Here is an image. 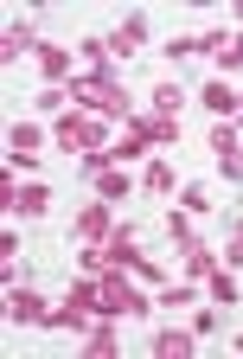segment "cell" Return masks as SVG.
Instances as JSON below:
<instances>
[{
	"label": "cell",
	"mask_w": 243,
	"mask_h": 359,
	"mask_svg": "<svg viewBox=\"0 0 243 359\" xmlns=\"http://www.w3.org/2000/svg\"><path fill=\"white\" fill-rule=\"evenodd\" d=\"M167 142H179V122H173V116H160V109H154V116H134V122H128V135L109 148V161L122 167V161L148 154V148H167Z\"/></svg>",
	"instance_id": "cell-1"
},
{
	"label": "cell",
	"mask_w": 243,
	"mask_h": 359,
	"mask_svg": "<svg viewBox=\"0 0 243 359\" xmlns=\"http://www.w3.org/2000/svg\"><path fill=\"white\" fill-rule=\"evenodd\" d=\"M71 97L90 116H128V90L116 77H71Z\"/></svg>",
	"instance_id": "cell-2"
},
{
	"label": "cell",
	"mask_w": 243,
	"mask_h": 359,
	"mask_svg": "<svg viewBox=\"0 0 243 359\" xmlns=\"http://www.w3.org/2000/svg\"><path fill=\"white\" fill-rule=\"evenodd\" d=\"M58 148L71 154H96V148H109V135H103V116H90V109H71L58 122Z\"/></svg>",
	"instance_id": "cell-3"
},
{
	"label": "cell",
	"mask_w": 243,
	"mask_h": 359,
	"mask_svg": "<svg viewBox=\"0 0 243 359\" xmlns=\"http://www.w3.org/2000/svg\"><path fill=\"white\" fill-rule=\"evenodd\" d=\"M96 308L103 314H148V295L134 283H122V269H103V276H96Z\"/></svg>",
	"instance_id": "cell-4"
},
{
	"label": "cell",
	"mask_w": 243,
	"mask_h": 359,
	"mask_svg": "<svg viewBox=\"0 0 243 359\" xmlns=\"http://www.w3.org/2000/svg\"><path fill=\"white\" fill-rule=\"evenodd\" d=\"M71 231H77V244H109V238H116V218H109V205H103V199H96V205H83V212H77Z\"/></svg>",
	"instance_id": "cell-5"
},
{
	"label": "cell",
	"mask_w": 243,
	"mask_h": 359,
	"mask_svg": "<svg viewBox=\"0 0 243 359\" xmlns=\"http://www.w3.org/2000/svg\"><path fill=\"white\" fill-rule=\"evenodd\" d=\"M0 205L20 212V218H45V205H52V187H0Z\"/></svg>",
	"instance_id": "cell-6"
},
{
	"label": "cell",
	"mask_w": 243,
	"mask_h": 359,
	"mask_svg": "<svg viewBox=\"0 0 243 359\" xmlns=\"http://www.w3.org/2000/svg\"><path fill=\"white\" fill-rule=\"evenodd\" d=\"M7 321H20V327H52V302L45 295H32V289H13V302H7Z\"/></svg>",
	"instance_id": "cell-7"
},
{
	"label": "cell",
	"mask_w": 243,
	"mask_h": 359,
	"mask_svg": "<svg viewBox=\"0 0 243 359\" xmlns=\"http://www.w3.org/2000/svg\"><path fill=\"white\" fill-rule=\"evenodd\" d=\"M141 45H148V13H128L109 32V58H128V52H141Z\"/></svg>",
	"instance_id": "cell-8"
},
{
	"label": "cell",
	"mask_w": 243,
	"mask_h": 359,
	"mask_svg": "<svg viewBox=\"0 0 243 359\" xmlns=\"http://www.w3.org/2000/svg\"><path fill=\"white\" fill-rule=\"evenodd\" d=\"M211 58H218L224 71H237V65H243V32H211Z\"/></svg>",
	"instance_id": "cell-9"
},
{
	"label": "cell",
	"mask_w": 243,
	"mask_h": 359,
	"mask_svg": "<svg viewBox=\"0 0 243 359\" xmlns=\"http://www.w3.org/2000/svg\"><path fill=\"white\" fill-rule=\"evenodd\" d=\"M128 187H134V180H128L122 167H103V173H96V199H103V205H116Z\"/></svg>",
	"instance_id": "cell-10"
},
{
	"label": "cell",
	"mask_w": 243,
	"mask_h": 359,
	"mask_svg": "<svg viewBox=\"0 0 243 359\" xmlns=\"http://www.w3.org/2000/svg\"><path fill=\"white\" fill-rule=\"evenodd\" d=\"M173 180H179V173H173L167 161H148V167H141V193H173Z\"/></svg>",
	"instance_id": "cell-11"
},
{
	"label": "cell",
	"mask_w": 243,
	"mask_h": 359,
	"mask_svg": "<svg viewBox=\"0 0 243 359\" xmlns=\"http://www.w3.org/2000/svg\"><path fill=\"white\" fill-rule=\"evenodd\" d=\"M26 45H32V26H26V20H13V26H7V39H0V58L13 65V58L26 52Z\"/></svg>",
	"instance_id": "cell-12"
},
{
	"label": "cell",
	"mask_w": 243,
	"mask_h": 359,
	"mask_svg": "<svg viewBox=\"0 0 243 359\" xmlns=\"http://www.w3.org/2000/svg\"><path fill=\"white\" fill-rule=\"evenodd\" d=\"M199 97H205V109H211V116H230V109H237V90H230V83H205Z\"/></svg>",
	"instance_id": "cell-13"
},
{
	"label": "cell",
	"mask_w": 243,
	"mask_h": 359,
	"mask_svg": "<svg viewBox=\"0 0 243 359\" xmlns=\"http://www.w3.org/2000/svg\"><path fill=\"white\" fill-rule=\"evenodd\" d=\"M192 346H199V334H160V340H154V353H160V359H186Z\"/></svg>",
	"instance_id": "cell-14"
},
{
	"label": "cell",
	"mask_w": 243,
	"mask_h": 359,
	"mask_svg": "<svg viewBox=\"0 0 243 359\" xmlns=\"http://www.w3.org/2000/svg\"><path fill=\"white\" fill-rule=\"evenodd\" d=\"M167 231H173V244H179V250H192V244H199V231H192V212H186V205L167 218Z\"/></svg>",
	"instance_id": "cell-15"
},
{
	"label": "cell",
	"mask_w": 243,
	"mask_h": 359,
	"mask_svg": "<svg viewBox=\"0 0 243 359\" xmlns=\"http://www.w3.org/2000/svg\"><path fill=\"white\" fill-rule=\"evenodd\" d=\"M83 353H96V359H109V353H116V334H109L103 321H96V327H83Z\"/></svg>",
	"instance_id": "cell-16"
},
{
	"label": "cell",
	"mask_w": 243,
	"mask_h": 359,
	"mask_svg": "<svg viewBox=\"0 0 243 359\" xmlns=\"http://www.w3.org/2000/svg\"><path fill=\"white\" fill-rule=\"evenodd\" d=\"M45 148V128H32V122H13V154H39Z\"/></svg>",
	"instance_id": "cell-17"
},
{
	"label": "cell",
	"mask_w": 243,
	"mask_h": 359,
	"mask_svg": "<svg viewBox=\"0 0 243 359\" xmlns=\"http://www.w3.org/2000/svg\"><path fill=\"white\" fill-rule=\"evenodd\" d=\"M205 289H211L218 302H237V295H243V283L230 276V269H211V276H205Z\"/></svg>",
	"instance_id": "cell-18"
},
{
	"label": "cell",
	"mask_w": 243,
	"mask_h": 359,
	"mask_svg": "<svg viewBox=\"0 0 243 359\" xmlns=\"http://www.w3.org/2000/svg\"><path fill=\"white\" fill-rule=\"evenodd\" d=\"M39 71H45V77H64V71H71V52H58V45H39Z\"/></svg>",
	"instance_id": "cell-19"
},
{
	"label": "cell",
	"mask_w": 243,
	"mask_h": 359,
	"mask_svg": "<svg viewBox=\"0 0 243 359\" xmlns=\"http://www.w3.org/2000/svg\"><path fill=\"white\" fill-rule=\"evenodd\" d=\"M186 269H192V276H199V283H205V276H211V269H218V263H211V250H205V244H192V250H186Z\"/></svg>",
	"instance_id": "cell-20"
},
{
	"label": "cell",
	"mask_w": 243,
	"mask_h": 359,
	"mask_svg": "<svg viewBox=\"0 0 243 359\" xmlns=\"http://www.w3.org/2000/svg\"><path fill=\"white\" fill-rule=\"evenodd\" d=\"M179 97H186L179 83H160V90H154V109H160V116H173V109H179Z\"/></svg>",
	"instance_id": "cell-21"
},
{
	"label": "cell",
	"mask_w": 243,
	"mask_h": 359,
	"mask_svg": "<svg viewBox=\"0 0 243 359\" xmlns=\"http://www.w3.org/2000/svg\"><path fill=\"white\" fill-rule=\"evenodd\" d=\"M211 148L218 154H237V128H211Z\"/></svg>",
	"instance_id": "cell-22"
},
{
	"label": "cell",
	"mask_w": 243,
	"mask_h": 359,
	"mask_svg": "<svg viewBox=\"0 0 243 359\" xmlns=\"http://www.w3.org/2000/svg\"><path fill=\"white\" fill-rule=\"evenodd\" d=\"M179 205H186V212H205L211 199H205V187H186V193H179Z\"/></svg>",
	"instance_id": "cell-23"
},
{
	"label": "cell",
	"mask_w": 243,
	"mask_h": 359,
	"mask_svg": "<svg viewBox=\"0 0 243 359\" xmlns=\"http://www.w3.org/2000/svg\"><path fill=\"white\" fill-rule=\"evenodd\" d=\"M218 167H224V180H237V187H243V154H218Z\"/></svg>",
	"instance_id": "cell-24"
},
{
	"label": "cell",
	"mask_w": 243,
	"mask_h": 359,
	"mask_svg": "<svg viewBox=\"0 0 243 359\" xmlns=\"http://www.w3.org/2000/svg\"><path fill=\"white\" fill-rule=\"evenodd\" d=\"M230 263H237V269H243V231H237V238H230Z\"/></svg>",
	"instance_id": "cell-25"
},
{
	"label": "cell",
	"mask_w": 243,
	"mask_h": 359,
	"mask_svg": "<svg viewBox=\"0 0 243 359\" xmlns=\"http://www.w3.org/2000/svg\"><path fill=\"white\" fill-rule=\"evenodd\" d=\"M230 346H237V353H243V334H237V340H230Z\"/></svg>",
	"instance_id": "cell-26"
},
{
	"label": "cell",
	"mask_w": 243,
	"mask_h": 359,
	"mask_svg": "<svg viewBox=\"0 0 243 359\" xmlns=\"http://www.w3.org/2000/svg\"><path fill=\"white\" fill-rule=\"evenodd\" d=\"M237 116H243V97H237Z\"/></svg>",
	"instance_id": "cell-27"
}]
</instances>
